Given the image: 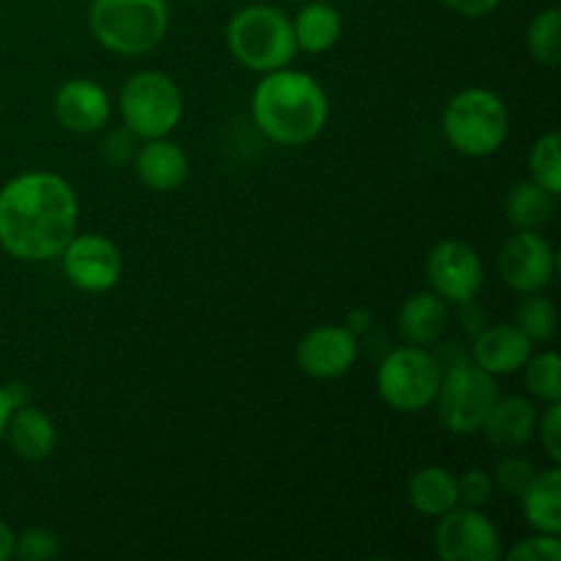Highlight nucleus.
I'll list each match as a JSON object with an SVG mask.
<instances>
[{"mask_svg": "<svg viewBox=\"0 0 561 561\" xmlns=\"http://www.w3.org/2000/svg\"><path fill=\"white\" fill-rule=\"evenodd\" d=\"M14 409H16V405H14V400H11L9 389L0 387V438H3L5 425H9V416H11V411H14Z\"/></svg>", "mask_w": 561, "mask_h": 561, "instance_id": "36", "label": "nucleus"}, {"mask_svg": "<svg viewBox=\"0 0 561 561\" xmlns=\"http://www.w3.org/2000/svg\"><path fill=\"white\" fill-rule=\"evenodd\" d=\"M359 345L348 327H318L296 345V362L312 378H340L354 367Z\"/></svg>", "mask_w": 561, "mask_h": 561, "instance_id": "13", "label": "nucleus"}, {"mask_svg": "<svg viewBox=\"0 0 561 561\" xmlns=\"http://www.w3.org/2000/svg\"><path fill=\"white\" fill-rule=\"evenodd\" d=\"M502 0H444V5L463 16H488L499 9Z\"/></svg>", "mask_w": 561, "mask_h": 561, "instance_id": "34", "label": "nucleus"}, {"mask_svg": "<svg viewBox=\"0 0 561 561\" xmlns=\"http://www.w3.org/2000/svg\"><path fill=\"white\" fill-rule=\"evenodd\" d=\"M296 47L305 53H327L343 36V16L329 3H310L294 20Z\"/></svg>", "mask_w": 561, "mask_h": 561, "instance_id": "22", "label": "nucleus"}, {"mask_svg": "<svg viewBox=\"0 0 561 561\" xmlns=\"http://www.w3.org/2000/svg\"><path fill=\"white\" fill-rule=\"evenodd\" d=\"M370 327V312H354V316H351V323H348V329L351 332H359V329H367Z\"/></svg>", "mask_w": 561, "mask_h": 561, "instance_id": "37", "label": "nucleus"}, {"mask_svg": "<svg viewBox=\"0 0 561 561\" xmlns=\"http://www.w3.org/2000/svg\"><path fill=\"white\" fill-rule=\"evenodd\" d=\"M447 301L433 294V290L431 294H416L411 299H405L398 312L400 337L409 345H422V348L438 343L444 337V332H447Z\"/></svg>", "mask_w": 561, "mask_h": 561, "instance_id": "19", "label": "nucleus"}, {"mask_svg": "<svg viewBox=\"0 0 561 561\" xmlns=\"http://www.w3.org/2000/svg\"><path fill=\"white\" fill-rule=\"evenodd\" d=\"M228 49L241 66L252 71H277L294 60V22L274 5H244L228 22Z\"/></svg>", "mask_w": 561, "mask_h": 561, "instance_id": "4", "label": "nucleus"}, {"mask_svg": "<svg viewBox=\"0 0 561 561\" xmlns=\"http://www.w3.org/2000/svg\"><path fill=\"white\" fill-rule=\"evenodd\" d=\"M561 137L559 131H548L542 135L540 140L535 142L529 153V170H531V181L548 190L551 195L559 197L561 192Z\"/></svg>", "mask_w": 561, "mask_h": 561, "instance_id": "27", "label": "nucleus"}, {"mask_svg": "<svg viewBox=\"0 0 561 561\" xmlns=\"http://www.w3.org/2000/svg\"><path fill=\"white\" fill-rule=\"evenodd\" d=\"M537 420H540V414H537L531 400L504 398L493 403L491 414L482 425V433L502 453H518L535 438Z\"/></svg>", "mask_w": 561, "mask_h": 561, "instance_id": "15", "label": "nucleus"}, {"mask_svg": "<svg viewBox=\"0 0 561 561\" xmlns=\"http://www.w3.org/2000/svg\"><path fill=\"white\" fill-rule=\"evenodd\" d=\"M55 115L64 129L77 135L99 131L110 118V96L99 82L69 80L55 93Z\"/></svg>", "mask_w": 561, "mask_h": 561, "instance_id": "14", "label": "nucleus"}, {"mask_svg": "<svg viewBox=\"0 0 561 561\" xmlns=\"http://www.w3.org/2000/svg\"><path fill=\"white\" fill-rule=\"evenodd\" d=\"M60 257H64V272L69 283L88 294H104L115 288L124 272V257L118 247L96 233L75 236Z\"/></svg>", "mask_w": 561, "mask_h": 561, "instance_id": "12", "label": "nucleus"}, {"mask_svg": "<svg viewBox=\"0 0 561 561\" xmlns=\"http://www.w3.org/2000/svg\"><path fill=\"white\" fill-rule=\"evenodd\" d=\"M493 496V477L482 469H469L458 477V502L463 507H485Z\"/></svg>", "mask_w": 561, "mask_h": 561, "instance_id": "30", "label": "nucleus"}, {"mask_svg": "<svg viewBox=\"0 0 561 561\" xmlns=\"http://www.w3.org/2000/svg\"><path fill=\"white\" fill-rule=\"evenodd\" d=\"M526 389L542 403H557L561 400V359L557 351H542V354L529 356L524 365Z\"/></svg>", "mask_w": 561, "mask_h": 561, "instance_id": "26", "label": "nucleus"}, {"mask_svg": "<svg viewBox=\"0 0 561 561\" xmlns=\"http://www.w3.org/2000/svg\"><path fill=\"white\" fill-rule=\"evenodd\" d=\"M436 553L444 561L502 559V537L477 507H455L438 518Z\"/></svg>", "mask_w": 561, "mask_h": 561, "instance_id": "10", "label": "nucleus"}, {"mask_svg": "<svg viewBox=\"0 0 561 561\" xmlns=\"http://www.w3.org/2000/svg\"><path fill=\"white\" fill-rule=\"evenodd\" d=\"M520 507L526 520L537 531L559 535L561 531V471L553 466L548 471H537L535 480L520 493Z\"/></svg>", "mask_w": 561, "mask_h": 561, "instance_id": "21", "label": "nucleus"}, {"mask_svg": "<svg viewBox=\"0 0 561 561\" xmlns=\"http://www.w3.org/2000/svg\"><path fill=\"white\" fill-rule=\"evenodd\" d=\"M14 531L9 529V524H3L0 520V561H9L11 557H14Z\"/></svg>", "mask_w": 561, "mask_h": 561, "instance_id": "35", "label": "nucleus"}, {"mask_svg": "<svg viewBox=\"0 0 561 561\" xmlns=\"http://www.w3.org/2000/svg\"><path fill=\"white\" fill-rule=\"evenodd\" d=\"M535 474L537 469L529 458H524V455L518 453H507L502 460H499L491 477H493V485L502 488L507 496L518 499L520 493L529 488V482L535 480Z\"/></svg>", "mask_w": 561, "mask_h": 561, "instance_id": "28", "label": "nucleus"}, {"mask_svg": "<svg viewBox=\"0 0 561 561\" xmlns=\"http://www.w3.org/2000/svg\"><path fill=\"white\" fill-rule=\"evenodd\" d=\"M499 400L491 373L460 362L442 373V383L433 403H438V420L455 436H474L482 431L493 403Z\"/></svg>", "mask_w": 561, "mask_h": 561, "instance_id": "8", "label": "nucleus"}, {"mask_svg": "<svg viewBox=\"0 0 561 561\" xmlns=\"http://www.w3.org/2000/svg\"><path fill=\"white\" fill-rule=\"evenodd\" d=\"M425 272L433 294L442 296L447 305H469L485 283V266L474 247L455 239L438 241L433 247Z\"/></svg>", "mask_w": 561, "mask_h": 561, "instance_id": "9", "label": "nucleus"}, {"mask_svg": "<svg viewBox=\"0 0 561 561\" xmlns=\"http://www.w3.org/2000/svg\"><path fill=\"white\" fill-rule=\"evenodd\" d=\"M409 504L425 518H442L458 507V477L444 466H422L409 480Z\"/></svg>", "mask_w": 561, "mask_h": 561, "instance_id": "20", "label": "nucleus"}, {"mask_svg": "<svg viewBox=\"0 0 561 561\" xmlns=\"http://www.w3.org/2000/svg\"><path fill=\"white\" fill-rule=\"evenodd\" d=\"M531 348L535 343H529L513 323H499V327H488L477 337L474 362L491 376H510V373L524 370Z\"/></svg>", "mask_w": 561, "mask_h": 561, "instance_id": "16", "label": "nucleus"}, {"mask_svg": "<svg viewBox=\"0 0 561 561\" xmlns=\"http://www.w3.org/2000/svg\"><path fill=\"white\" fill-rule=\"evenodd\" d=\"M557 272L553 247L537 230H518L499 252V274L515 294H540Z\"/></svg>", "mask_w": 561, "mask_h": 561, "instance_id": "11", "label": "nucleus"}, {"mask_svg": "<svg viewBox=\"0 0 561 561\" xmlns=\"http://www.w3.org/2000/svg\"><path fill=\"white\" fill-rule=\"evenodd\" d=\"M252 115L268 140L305 146L316 140L329 118L327 91L305 71H268L252 93Z\"/></svg>", "mask_w": 561, "mask_h": 561, "instance_id": "2", "label": "nucleus"}, {"mask_svg": "<svg viewBox=\"0 0 561 561\" xmlns=\"http://www.w3.org/2000/svg\"><path fill=\"white\" fill-rule=\"evenodd\" d=\"M181 113H184V99L173 77L164 71H137L121 88L124 126L140 140L170 135L179 126Z\"/></svg>", "mask_w": 561, "mask_h": 561, "instance_id": "6", "label": "nucleus"}, {"mask_svg": "<svg viewBox=\"0 0 561 561\" xmlns=\"http://www.w3.org/2000/svg\"><path fill=\"white\" fill-rule=\"evenodd\" d=\"M135 140L137 137L131 135L129 129H115V131H110L107 135V140H104V146H102V157L107 159L110 164H113V168H118V164H124L126 159H131L135 157Z\"/></svg>", "mask_w": 561, "mask_h": 561, "instance_id": "33", "label": "nucleus"}, {"mask_svg": "<svg viewBox=\"0 0 561 561\" xmlns=\"http://www.w3.org/2000/svg\"><path fill=\"white\" fill-rule=\"evenodd\" d=\"M444 137L463 157H491L510 135V113L488 88H466L444 107Z\"/></svg>", "mask_w": 561, "mask_h": 561, "instance_id": "5", "label": "nucleus"}, {"mask_svg": "<svg viewBox=\"0 0 561 561\" xmlns=\"http://www.w3.org/2000/svg\"><path fill=\"white\" fill-rule=\"evenodd\" d=\"M526 44L529 53L535 55L537 64L542 66H557L561 58V11L557 5L542 9L535 20L529 22L526 31Z\"/></svg>", "mask_w": 561, "mask_h": 561, "instance_id": "24", "label": "nucleus"}, {"mask_svg": "<svg viewBox=\"0 0 561 561\" xmlns=\"http://www.w3.org/2000/svg\"><path fill=\"white\" fill-rule=\"evenodd\" d=\"M3 436L16 458L31 460V463L47 460L55 449V438H58L53 420L42 409H33L27 403L11 411Z\"/></svg>", "mask_w": 561, "mask_h": 561, "instance_id": "18", "label": "nucleus"}, {"mask_svg": "<svg viewBox=\"0 0 561 561\" xmlns=\"http://www.w3.org/2000/svg\"><path fill=\"white\" fill-rule=\"evenodd\" d=\"M135 173L148 190L173 192L190 175V159L175 142L153 137L135 151Z\"/></svg>", "mask_w": 561, "mask_h": 561, "instance_id": "17", "label": "nucleus"}, {"mask_svg": "<svg viewBox=\"0 0 561 561\" xmlns=\"http://www.w3.org/2000/svg\"><path fill=\"white\" fill-rule=\"evenodd\" d=\"M442 383L438 359L422 345H403L394 348L381 362L376 376L378 394L389 409L400 414H420L436 400Z\"/></svg>", "mask_w": 561, "mask_h": 561, "instance_id": "7", "label": "nucleus"}, {"mask_svg": "<svg viewBox=\"0 0 561 561\" xmlns=\"http://www.w3.org/2000/svg\"><path fill=\"white\" fill-rule=\"evenodd\" d=\"M507 561H561L559 535L540 531L537 537H526L513 551H507Z\"/></svg>", "mask_w": 561, "mask_h": 561, "instance_id": "31", "label": "nucleus"}, {"mask_svg": "<svg viewBox=\"0 0 561 561\" xmlns=\"http://www.w3.org/2000/svg\"><path fill=\"white\" fill-rule=\"evenodd\" d=\"M507 219L515 230H540L551 222L557 195L542 190L537 181H526L510 190L507 195Z\"/></svg>", "mask_w": 561, "mask_h": 561, "instance_id": "23", "label": "nucleus"}, {"mask_svg": "<svg viewBox=\"0 0 561 561\" xmlns=\"http://www.w3.org/2000/svg\"><path fill=\"white\" fill-rule=\"evenodd\" d=\"M513 327L529 343H548L557 334V310L540 294H526V299H520V305L515 307Z\"/></svg>", "mask_w": 561, "mask_h": 561, "instance_id": "25", "label": "nucleus"}, {"mask_svg": "<svg viewBox=\"0 0 561 561\" xmlns=\"http://www.w3.org/2000/svg\"><path fill=\"white\" fill-rule=\"evenodd\" d=\"M537 427H540V442L542 447H546L548 458L553 460V463H559L561 460V403H548L546 414L537 420Z\"/></svg>", "mask_w": 561, "mask_h": 561, "instance_id": "32", "label": "nucleus"}, {"mask_svg": "<svg viewBox=\"0 0 561 561\" xmlns=\"http://www.w3.org/2000/svg\"><path fill=\"white\" fill-rule=\"evenodd\" d=\"M77 233V195L55 173H22L0 190V247L16 261L58 257Z\"/></svg>", "mask_w": 561, "mask_h": 561, "instance_id": "1", "label": "nucleus"}, {"mask_svg": "<svg viewBox=\"0 0 561 561\" xmlns=\"http://www.w3.org/2000/svg\"><path fill=\"white\" fill-rule=\"evenodd\" d=\"M60 553L58 535L47 529H27L14 540V557L22 561H47Z\"/></svg>", "mask_w": 561, "mask_h": 561, "instance_id": "29", "label": "nucleus"}, {"mask_svg": "<svg viewBox=\"0 0 561 561\" xmlns=\"http://www.w3.org/2000/svg\"><path fill=\"white\" fill-rule=\"evenodd\" d=\"M88 25L110 53L146 55L168 36V0H93Z\"/></svg>", "mask_w": 561, "mask_h": 561, "instance_id": "3", "label": "nucleus"}]
</instances>
